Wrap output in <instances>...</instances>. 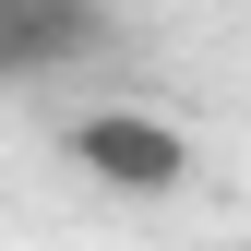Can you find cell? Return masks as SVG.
Returning <instances> with one entry per match:
<instances>
[{
    "instance_id": "6da1fadb",
    "label": "cell",
    "mask_w": 251,
    "mask_h": 251,
    "mask_svg": "<svg viewBox=\"0 0 251 251\" xmlns=\"http://www.w3.org/2000/svg\"><path fill=\"white\" fill-rule=\"evenodd\" d=\"M72 168L96 179V192H120V203H168V192H192V132H179L168 108L96 96L72 120Z\"/></svg>"
},
{
    "instance_id": "7a4b0ae2",
    "label": "cell",
    "mask_w": 251,
    "mask_h": 251,
    "mask_svg": "<svg viewBox=\"0 0 251 251\" xmlns=\"http://www.w3.org/2000/svg\"><path fill=\"white\" fill-rule=\"evenodd\" d=\"M96 48H108V0H0V84H24V96Z\"/></svg>"
}]
</instances>
